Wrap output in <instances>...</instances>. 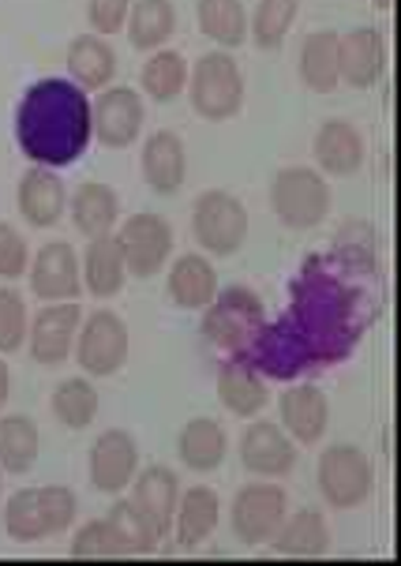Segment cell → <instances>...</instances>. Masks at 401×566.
<instances>
[{"label":"cell","mask_w":401,"mask_h":566,"mask_svg":"<svg viewBox=\"0 0 401 566\" xmlns=\"http://www.w3.org/2000/svg\"><path fill=\"white\" fill-rule=\"evenodd\" d=\"M365 241H352L346 229L327 252L300 263L285 312L274 323L266 319L244 353L266 379H300L334 368L360 345L387 296L379 259Z\"/></svg>","instance_id":"1"},{"label":"cell","mask_w":401,"mask_h":566,"mask_svg":"<svg viewBox=\"0 0 401 566\" xmlns=\"http://www.w3.org/2000/svg\"><path fill=\"white\" fill-rule=\"evenodd\" d=\"M91 98L83 86L61 75L27 86L15 109V139L31 166H72L91 147Z\"/></svg>","instance_id":"2"},{"label":"cell","mask_w":401,"mask_h":566,"mask_svg":"<svg viewBox=\"0 0 401 566\" xmlns=\"http://www.w3.org/2000/svg\"><path fill=\"white\" fill-rule=\"evenodd\" d=\"M266 323L263 296L247 285H225L203 308V338L225 357H244Z\"/></svg>","instance_id":"3"},{"label":"cell","mask_w":401,"mask_h":566,"mask_svg":"<svg viewBox=\"0 0 401 566\" xmlns=\"http://www.w3.org/2000/svg\"><path fill=\"white\" fill-rule=\"evenodd\" d=\"M330 199L334 196L327 177L312 166H285L271 180V210L293 233H308V229L327 222Z\"/></svg>","instance_id":"4"},{"label":"cell","mask_w":401,"mask_h":566,"mask_svg":"<svg viewBox=\"0 0 401 566\" xmlns=\"http://www.w3.org/2000/svg\"><path fill=\"white\" fill-rule=\"evenodd\" d=\"M188 98L203 120H233L244 109V72L229 50H210L188 72Z\"/></svg>","instance_id":"5"},{"label":"cell","mask_w":401,"mask_h":566,"mask_svg":"<svg viewBox=\"0 0 401 566\" xmlns=\"http://www.w3.org/2000/svg\"><path fill=\"white\" fill-rule=\"evenodd\" d=\"M247 229H252V218H247V207L233 191H199L192 207V237L207 255H236L247 241Z\"/></svg>","instance_id":"6"},{"label":"cell","mask_w":401,"mask_h":566,"mask_svg":"<svg viewBox=\"0 0 401 566\" xmlns=\"http://www.w3.org/2000/svg\"><path fill=\"white\" fill-rule=\"evenodd\" d=\"M315 481H319V495L327 499V506H334V511H357L376 492V465H371V458L360 447L334 443L319 454Z\"/></svg>","instance_id":"7"},{"label":"cell","mask_w":401,"mask_h":566,"mask_svg":"<svg viewBox=\"0 0 401 566\" xmlns=\"http://www.w3.org/2000/svg\"><path fill=\"white\" fill-rule=\"evenodd\" d=\"M75 364L87 371L91 379H109L128 364L131 357V334L128 323L117 312L98 308L83 315L80 334H75Z\"/></svg>","instance_id":"8"},{"label":"cell","mask_w":401,"mask_h":566,"mask_svg":"<svg viewBox=\"0 0 401 566\" xmlns=\"http://www.w3.org/2000/svg\"><path fill=\"white\" fill-rule=\"evenodd\" d=\"M113 237H117L124 266H128L131 277L161 274L169 255H173V226H169V218L155 214V210H136V214L120 218Z\"/></svg>","instance_id":"9"},{"label":"cell","mask_w":401,"mask_h":566,"mask_svg":"<svg viewBox=\"0 0 401 566\" xmlns=\"http://www.w3.org/2000/svg\"><path fill=\"white\" fill-rule=\"evenodd\" d=\"M289 514V495H285L282 484L274 481H252L236 492L233 506H229V522H233L236 541L247 544V548H260V544H271V536L278 533L282 517Z\"/></svg>","instance_id":"10"},{"label":"cell","mask_w":401,"mask_h":566,"mask_svg":"<svg viewBox=\"0 0 401 566\" xmlns=\"http://www.w3.org/2000/svg\"><path fill=\"white\" fill-rule=\"evenodd\" d=\"M241 465L252 476H263V481H282L297 469L300 447L289 439L278 420H252L241 431Z\"/></svg>","instance_id":"11"},{"label":"cell","mask_w":401,"mask_h":566,"mask_svg":"<svg viewBox=\"0 0 401 566\" xmlns=\"http://www.w3.org/2000/svg\"><path fill=\"white\" fill-rule=\"evenodd\" d=\"M83 308L80 301H53L42 304L38 315L27 326V345H31V357L45 368H61L64 360H72L75 334H80Z\"/></svg>","instance_id":"12"},{"label":"cell","mask_w":401,"mask_h":566,"mask_svg":"<svg viewBox=\"0 0 401 566\" xmlns=\"http://www.w3.org/2000/svg\"><path fill=\"white\" fill-rule=\"evenodd\" d=\"M143 120H147V105H143V94L131 91V86H105L98 94V102L91 105V128L94 136L102 139V147L124 150L139 139Z\"/></svg>","instance_id":"13"},{"label":"cell","mask_w":401,"mask_h":566,"mask_svg":"<svg viewBox=\"0 0 401 566\" xmlns=\"http://www.w3.org/2000/svg\"><path fill=\"white\" fill-rule=\"evenodd\" d=\"M27 277H31V293L38 301H50V304L53 301H80V293H83L80 252H75L68 241H45L31 255Z\"/></svg>","instance_id":"14"},{"label":"cell","mask_w":401,"mask_h":566,"mask_svg":"<svg viewBox=\"0 0 401 566\" xmlns=\"http://www.w3.org/2000/svg\"><path fill=\"white\" fill-rule=\"evenodd\" d=\"M87 473H91L94 492H102V495L128 492L131 481H136V473H139L136 436H131V431H124V428L102 431V436L94 439V447H91Z\"/></svg>","instance_id":"15"},{"label":"cell","mask_w":401,"mask_h":566,"mask_svg":"<svg viewBox=\"0 0 401 566\" xmlns=\"http://www.w3.org/2000/svg\"><path fill=\"white\" fill-rule=\"evenodd\" d=\"M387 72V38L376 27H352L338 34V75L341 83L368 91Z\"/></svg>","instance_id":"16"},{"label":"cell","mask_w":401,"mask_h":566,"mask_svg":"<svg viewBox=\"0 0 401 566\" xmlns=\"http://www.w3.org/2000/svg\"><path fill=\"white\" fill-rule=\"evenodd\" d=\"M278 412H282V428L289 431V439L297 447L323 443V436L330 428V401L312 382H293L289 390H282Z\"/></svg>","instance_id":"17"},{"label":"cell","mask_w":401,"mask_h":566,"mask_svg":"<svg viewBox=\"0 0 401 566\" xmlns=\"http://www.w3.org/2000/svg\"><path fill=\"white\" fill-rule=\"evenodd\" d=\"M15 207L34 229H53L68 210V188L50 166H31L19 177Z\"/></svg>","instance_id":"18"},{"label":"cell","mask_w":401,"mask_h":566,"mask_svg":"<svg viewBox=\"0 0 401 566\" xmlns=\"http://www.w3.org/2000/svg\"><path fill=\"white\" fill-rule=\"evenodd\" d=\"M218 398L233 417L252 420L271 406V379L247 357H225L218 371Z\"/></svg>","instance_id":"19"},{"label":"cell","mask_w":401,"mask_h":566,"mask_svg":"<svg viewBox=\"0 0 401 566\" xmlns=\"http://www.w3.org/2000/svg\"><path fill=\"white\" fill-rule=\"evenodd\" d=\"M143 180L150 185V191L158 196H177L188 180V147L177 132L158 128L150 132L147 143H143Z\"/></svg>","instance_id":"20"},{"label":"cell","mask_w":401,"mask_h":566,"mask_svg":"<svg viewBox=\"0 0 401 566\" xmlns=\"http://www.w3.org/2000/svg\"><path fill=\"white\" fill-rule=\"evenodd\" d=\"M365 136H360V128L352 120L330 117L315 132V161H319V172H327V177H352L365 166Z\"/></svg>","instance_id":"21"},{"label":"cell","mask_w":401,"mask_h":566,"mask_svg":"<svg viewBox=\"0 0 401 566\" xmlns=\"http://www.w3.org/2000/svg\"><path fill=\"white\" fill-rule=\"evenodd\" d=\"M222 522V499H218L214 488L207 484H192L188 492H180L177 511H173V533L180 548H199L203 541H210Z\"/></svg>","instance_id":"22"},{"label":"cell","mask_w":401,"mask_h":566,"mask_svg":"<svg viewBox=\"0 0 401 566\" xmlns=\"http://www.w3.org/2000/svg\"><path fill=\"white\" fill-rule=\"evenodd\" d=\"M271 548L285 559H319V555L330 552L327 517H323V511H312V506L289 511L282 517L278 533L271 536Z\"/></svg>","instance_id":"23"},{"label":"cell","mask_w":401,"mask_h":566,"mask_svg":"<svg viewBox=\"0 0 401 566\" xmlns=\"http://www.w3.org/2000/svg\"><path fill=\"white\" fill-rule=\"evenodd\" d=\"M80 266H83V290L98 301H109L124 290L128 282V266H124V252L117 244L113 233H102V237H87V252L80 255Z\"/></svg>","instance_id":"24"},{"label":"cell","mask_w":401,"mask_h":566,"mask_svg":"<svg viewBox=\"0 0 401 566\" xmlns=\"http://www.w3.org/2000/svg\"><path fill=\"white\" fill-rule=\"evenodd\" d=\"M169 296H173L177 308L184 312H203L218 293V271L203 252H184L173 259L169 266Z\"/></svg>","instance_id":"25"},{"label":"cell","mask_w":401,"mask_h":566,"mask_svg":"<svg viewBox=\"0 0 401 566\" xmlns=\"http://www.w3.org/2000/svg\"><path fill=\"white\" fill-rule=\"evenodd\" d=\"M177 454L192 473H214V469L225 465L229 458V436L218 420L210 417H196L180 428L177 436Z\"/></svg>","instance_id":"26"},{"label":"cell","mask_w":401,"mask_h":566,"mask_svg":"<svg viewBox=\"0 0 401 566\" xmlns=\"http://www.w3.org/2000/svg\"><path fill=\"white\" fill-rule=\"evenodd\" d=\"M68 72L72 83L83 91H105L117 75V50L102 34H80L68 45Z\"/></svg>","instance_id":"27"},{"label":"cell","mask_w":401,"mask_h":566,"mask_svg":"<svg viewBox=\"0 0 401 566\" xmlns=\"http://www.w3.org/2000/svg\"><path fill=\"white\" fill-rule=\"evenodd\" d=\"M72 226L83 237H102L120 226V196L102 180H83L72 191Z\"/></svg>","instance_id":"28"},{"label":"cell","mask_w":401,"mask_h":566,"mask_svg":"<svg viewBox=\"0 0 401 566\" xmlns=\"http://www.w3.org/2000/svg\"><path fill=\"white\" fill-rule=\"evenodd\" d=\"M131 499L155 517V525L161 530V536H169L173 530V511H177V499H180V481L169 465H147L143 473H136L131 481Z\"/></svg>","instance_id":"29"},{"label":"cell","mask_w":401,"mask_h":566,"mask_svg":"<svg viewBox=\"0 0 401 566\" xmlns=\"http://www.w3.org/2000/svg\"><path fill=\"white\" fill-rule=\"evenodd\" d=\"M177 31V4L173 0H136L128 8V23H124V34H128L131 50L139 53H155L173 38Z\"/></svg>","instance_id":"30"},{"label":"cell","mask_w":401,"mask_h":566,"mask_svg":"<svg viewBox=\"0 0 401 566\" xmlns=\"http://www.w3.org/2000/svg\"><path fill=\"white\" fill-rule=\"evenodd\" d=\"M42 454V431L27 412H8L0 417V469L12 476L31 473Z\"/></svg>","instance_id":"31"},{"label":"cell","mask_w":401,"mask_h":566,"mask_svg":"<svg viewBox=\"0 0 401 566\" xmlns=\"http://www.w3.org/2000/svg\"><path fill=\"white\" fill-rule=\"evenodd\" d=\"M300 80L315 94H330L341 83L338 75V31H312L300 42Z\"/></svg>","instance_id":"32"},{"label":"cell","mask_w":401,"mask_h":566,"mask_svg":"<svg viewBox=\"0 0 401 566\" xmlns=\"http://www.w3.org/2000/svg\"><path fill=\"white\" fill-rule=\"evenodd\" d=\"M196 19L218 50L233 53L247 42V8L244 0H196Z\"/></svg>","instance_id":"33"},{"label":"cell","mask_w":401,"mask_h":566,"mask_svg":"<svg viewBox=\"0 0 401 566\" xmlns=\"http://www.w3.org/2000/svg\"><path fill=\"white\" fill-rule=\"evenodd\" d=\"M50 409H53V417L61 420L64 428L83 431V428L94 424V417H98L102 395L94 390L91 376H75V379L56 382V390L50 398Z\"/></svg>","instance_id":"34"},{"label":"cell","mask_w":401,"mask_h":566,"mask_svg":"<svg viewBox=\"0 0 401 566\" xmlns=\"http://www.w3.org/2000/svg\"><path fill=\"white\" fill-rule=\"evenodd\" d=\"M188 61H184V53H177V50H155L147 56V64H143V72H139V86L150 94L155 102H173L180 98V94L188 91Z\"/></svg>","instance_id":"35"},{"label":"cell","mask_w":401,"mask_h":566,"mask_svg":"<svg viewBox=\"0 0 401 566\" xmlns=\"http://www.w3.org/2000/svg\"><path fill=\"white\" fill-rule=\"evenodd\" d=\"M105 517L113 522V530L120 533V541L128 544L131 555H150V552H158L161 541H166L161 530L155 525V517L143 511L136 499H117V503H113V511Z\"/></svg>","instance_id":"36"},{"label":"cell","mask_w":401,"mask_h":566,"mask_svg":"<svg viewBox=\"0 0 401 566\" xmlns=\"http://www.w3.org/2000/svg\"><path fill=\"white\" fill-rule=\"evenodd\" d=\"M300 12V0H260L252 19H247V38H252L260 50H278L285 34L293 31Z\"/></svg>","instance_id":"37"},{"label":"cell","mask_w":401,"mask_h":566,"mask_svg":"<svg viewBox=\"0 0 401 566\" xmlns=\"http://www.w3.org/2000/svg\"><path fill=\"white\" fill-rule=\"evenodd\" d=\"M72 559H131V552L120 541V533L113 530L109 517H98L72 536Z\"/></svg>","instance_id":"38"},{"label":"cell","mask_w":401,"mask_h":566,"mask_svg":"<svg viewBox=\"0 0 401 566\" xmlns=\"http://www.w3.org/2000/svg\"><path fill=\"white\" fill-rule=\"evenodd\" d=\"M4 530L19 544H34L45 536L42 506H38V488H23L4 503Z\"/></svg>","instance_id":"39"},{"label":"cell","mask_w":401,"mask_h":566,"mask_svg":"<svg viewBox=\"0 0 401 566\" xmlns=\"http://www.w3.org/2000/svg\"><path fill=\"white\" fill-rule=\"evenodd\" d=\"M38 506H42V522H45V536H61L72 530L75 514H80V503H75V492L64 484H45L38 488Z\"/></svg>","instance_id":"40"},{"label":"cell","mask_w":401,"mask_h":566,"mask_svg":"<svg viewBox=\"0 0 401 566\" xmlns=\"http://www.w3.org/2000/svg\"><path fill=\"white\" fill-rule=\"evenodd\" d=\"M27 326H31L27 301L12 285H0V353H15L27 342Z\"/></svg>","instance_id":"41"},{"label":"cell","mask_w":401,"mask_h":566,"mask_svg":"<svg viewBox=\"0 0 401 566\" xmlns=\"http://www.w3.org/2000/svg\"><path fill=\"white\" fill-rule=\"evenodd\" d=\"M27 266H31V244H27V237L8 222H0V277L15 282V277L27 274Z\"/></svg>","instance_id":"42"},{"label":"cell","mask_w":401,"mask_h":566,"mask_svg":"<svg viewBox=\"0 0 401 566\" xmlns=\"http://www.w3.org/2000/svg\"><path fill=\"white\" fill-rule=\"evenodd\" d=\"M128 8H131V0H87L91 31L102 34V38L124 31V23H128Z\"/></svg>","instance_id":"43"},{"label":"cell","mask_w":401,"mask_h":566,"mask_svg":"<svg viewBox=\"0 0 401 566\" xmlns=\"http://www.w3.org/2000/svg\"><path fill=\"white\" fill-rule=\"evenodd\" d=\"M8 398H12V368H8V360H0V412H4Z\"/></svg>","instance_id":"44"},{"label":"cell","mask_w":401,"mask_h":566,"mask_svg":"<svg viewBox=\"0 0 401 566\" xmlns=\"http://www.w3.org/2000/svg\"><path fill=\"white\" fill-rule=\"evenodd\" d=\"M0 492H4V469H0Z\"/></svg>","instance_id":"45"},{"label":"cell","mask_w":401,"mask_h":566,"mask_svg":"<svg viewBox=\"0 0 401 566\" xmlns=\"http://www.w3.org/2000/svg\"><path fill=\"white\" fill-rule=\"evenodd\" d=\"M376 4H379V8H387V4H390V0H376Z\"/></svg>","instance_id":"46"}]
</instances>
